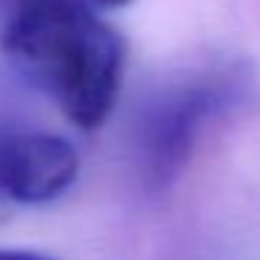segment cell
Listing matches in <instances>:
<instances>
[{
	"instance_id": "obj_1",
	"label": "cell",
	"mask_w": 260,
	"mask_h": 260,
	"mask_svg": "<svg viewBox=\"0 0 260 260\" xmlns=\"http://www.w3.org/2000/svg\"><path fill=\"white\" fill-rule=\"evenodd\" d=\"M6 59L70 123L92 132L109 118L123 81V37L87 0H0Z\"/></svg>"
},
{
	"instance_id": "obj_5",
	"label": "cell",
	"mask_w": 260,
	"mask_h": 260,
	"mask_svg": "<svg viewBox=\"0 0 260 260\" xmlns=\"http://www.w3.org/2000/svg\"><path fill=\"white\" fill-rule=\"evenodd\" d=\"M87 3H92V6L101 12V9H120V6H129L132 0H87Z\"/></svg>"
},
{
	"instance_id": "obj_2",
	"label": "cell",
	"mask_w": 260,
	"mask_h": 260,
	"mask_svg": "<svg viewBox=\"0 0 260 260\" xmlns=\"http://www.w3.org/2000/svg\"><path fill=\"white\" fill-rule=\"evenodd\" d=\"M260 95V76L243 59H207L165 79L137 109L132 154L140 182L165 190L187 168L213 126L246 112Z\"/></svg>"
},
{
	"instance_id": "obj_4",
	"label": "cell",
	"mask_w": 260,
	"mask_h": 260,
	"mask_svg": "<svg viewBox=\"0 0 260 260\" xmlns=\"http://www.w3.org/2000/svg\"><path fill=\"white\" fill-rule=\"evenodd\" d=\"M0 260H53L48 254H37V252H14V249H0Z\"/></svg>"
},
{
	"instance_id": "obj_3",
	"label": "cell",
	"mask_w": 260,
	"mask_h": 260,
	"mask_svg": "<svg viewBox=\"0 0 260 260\" xmlns=\"http://www.w3.org/2000/svg\"><path fill=\"white\" fill-rule=\"evenodd\" d=\"M79 176V154L51 132H0V193L23 204L59 199Z\"/></svg>"
}]
</instances>
